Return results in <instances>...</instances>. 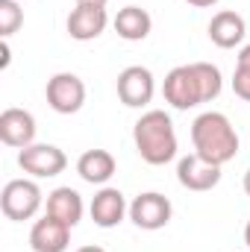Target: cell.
I'll list each match as a JSON object with an SVG mask.
<instances>
[{
	"label": "cell",
	"mask_w": 250,
	"mask_h": 252,
	"mask_svg": "<svg viewBox=\"0 0 250 252\" xmlns=\"http://www.w3.org/2000/svg\"><path fill=\"white\" fill-rule=\"evenodd\" d=\"M191 144L194 153L212 164H227L239 153V132L221 112H203L191 124Z\"/></svg>",
	"instance_id": "1"
},
{
	"label": "cell",
	"mask_w": 250,
	"mask_h": 252,
	"mask_svg": "<svg viewBox=\"0 0 250 252\" xmlns=\"http://www.w3.org/2000/svg\"><path fill=\"white\" fill-rule=\"evenodd\" d=\"M132 144H135L138 156L153 167L174 161L177 158V132H174L171 115L162 109L144 112L132 126Z\"/></svg>",
	"instance_id": "2"
},
{
	"label": "cell",
	"mask_w": 250,
	"mask_h": 252,
	"mask_svg": "<svg viewBox=\"0 0 250 252\" xmlns=\"http://www.w3.org/2000/svg\"><path fill=\"white\" fill-rule=\"evenodd\" d=\"M42 202H44V193L33 179H12L3 185V193H0V211L6 214V220H15V223L33 220Z\"/></svg>",
	"instance_id": "3"
},
{
	"label": "cell",
	"mask_w": 250,
	"mask_h": 252,
	"mask_svg": "<svg viewBox=\"0 0 250 252\" xmlns=\"http://www.w3.org/2000/svg\"><path fill=\"white\" fill-rule=\"evenodd\" d=\"M162 94H165V103H171L177 112H188V109L206 103L200 79H197V70H194V62L177 64L174 70H168V76L162 82Z\"/></svg>",
	"instance_id": "4"
},
{
	"label": "cell",
	"mask_w": 250,
	"mask_h": 252,
	"mask_svg": "<svg viewBox=\"0 0 250 252\" xmlns=\"http://www.w3.org/2000/svg\"><path fill=\"white\" fill-rule=\"evenodd\" d=\"M44 97H47V106L56 112V115H77L85 103V82L77 76V73H53L44 85Z\"/></svg>",
	"instance_id": "5"
},
{
	"label": "cell",
	"mask_w": 250,
	"mask_h": 252,
	"mask_svg": "<svg viewBox=\"0 0 250 252\" xmlns=\"http://www.w3.org/2000/svg\"><path fill=\"white\" fill-rule=\"evenodd\" d=\"M171 214H174V205L165 193L159 190H144L138 193L132 202H129V220L144 229V232H159L171 223Z\"/></svg>",
	"instance_id": "6"
},
{
	"label": "cell",
	"mask_w": 250,
	"mask_h": 252,
	"mask_svg": "<svg viewBox=\"0 0 250 252\" xmlns=\"http://www.w3.org/2000/svg\"><path fill=\"white\" fill-rule=\"evenodd\" d=\"M18 164L24 173L36 176V179H53L68 167V156L56 144H30V147L18 150Z\"/></svg>",
	"instance_id": "7"
},
{
	"label": "cell",
	"mask_w": 250,
	"mask_h": 252,
	"mask_svg": "<svg viewBox=\"0 0 250 252\" xmlns=\"http://www.w3.org/2000/svg\"><path fill=\"white\" fill-rule=\"evenodd\" d=\"M118 100L129 109H144L156 94V79L144 64H129L118 73Z\"/></svg>",
	"instance_id": "8"
},
{
	"label": "cell",
	"mask_w": 250,
	"mask_h": 252,
	"mask_svg": "<svg viewBox=\"0 0 250 252\" xmlns=\"http://www.w3.org/2000/svg\"><path fill=\"white\" fill-rule=\"evenodd\" d=\"M109 24L106 6H88V3H77L65 21V30L74 41H94L97 35H103Z\"/></svg>",
	"instance_id": "9"
},
{
	"label": "cell",
	"mask_w": 250,
	"mask_h": 252,
	"mask_svg": "<svg viewBox=\"0 0 250 252\" xmlns=\"http://www.w3.org/2000/svg\"><path fill=\"white\" fill-rule=\"evenodd\" d=\"M177 179L183 188L197 190V193L212 190L221 182V164H212V161L200 158L197 153H191V156H183L177 161Z\"/></svg>",
	"instance_id": "10"
},
{
	"label": "cell",
	"mask_w": 250,
	"mask_h": 252,
	"mask_svg": "<svg viewBox=\"0 0 250 252\" xmlns=\"http://www.w3.org/2000/svg\"><path fill=\"white\" fill-rule=\"evenodd\" d=\"M88 214H91L94 226H100V229H115V226L124 220L126 214H129V205H126L124 193H121L118 188L103 185V188L91 196Z\"/></svg>",
	"instance_id": "11"
},
{
	"label": "cell",
	"mask_w": 250,
	"mask_h": 252,
	"mask_svg": "<svg viewBox=\"0 0 250 252\" xmlns=\"http://www.w3.org/2000/svg\"><path fill=\"white\" fill-rule=\"evenodd\" d=\"M36 118L27 109H6L0 115V141L6 147L24 150L30 144H36Z\"/></svg>",
	"instance_id": "12"
},
{
	"label": "cell",
	"mask_w": 250,
	"mask_h": 252,
	"mask_svg": "<svg viewBox=\"0 0 250 252\" xmlns=\"http://www.w3.org/2000/svg\"><path fill=\"white\" fill-rule=\"evenodd\" d=\"M71 244V226H65L62 220L44 214L42 220L33 223L30 229V247L33 252H65Z\"/></svg>",
	"instance_id": "13"
},
{
	"label": "cell",
	"mask_w": 250,
	"mask_h": 252,
	"mask_svg": "<svg viewBox=\"0 0 250 252\" xmlns=\"http://www.w3.org/2000/svg\"><path fill=\"white\" fill-rule=\"evenodd\" d=\"M245 35H248V24H245V18L239 12L221 9L218 15H212V21H209V38H212L215 47L233 50V47H239L245 41Z\"/></svg>",
	"instance_id": "14"
},
{
	"label": "cell",
	"mask_w": 250,
	"mask_h": 252,
	"mask_svg": "<svg viewBox=\"0 0 250 252\" xmlns=\"http://www.w3.org/2000/svg\"><path fill=\"white\" fill-rule=\"evenodd\" d=\"M115 170H118V164L109 150H85L77 158V173L88 185H106L115 176Z\"/></svg>",
	"instance_id": "15"
},
{
	"label": "cell",
	"mask_w": 250,
	"mask_h": 252,
	"mask_svg": "<svg viewBox=\"0 0 250 252\" xmlns=\"http://www.w3.org/2000/svg\"><path fill=\"white\" fill-rule=\"evenodd\" d=\"M44 205H47V214H50V217L62 220L65 226H71V229L83 220V211H85L83 196H80L74 188H56V190H50Z\"/></svg>",
	"instance_id": "16"
},
{
	"label": "cell",
	"mask_w": 250,
	"mask_h": 252,
	"mask_svg": "<svg viewBox=\"0 0 250 252\" xmlns=\"http://www.w3.org/2000/svg\"><path fill=\"white\" fill-rule=\"evenodd\" d=\"M115 32L124 38V41H144L153 30V18L147 9L141 6H124L118 15H115Z\"/></svg>",
	"instance_id": "17"
},
{
	"label": "cell",
	"mask_w": 250,
	"mask_h": 252,
	"mask_svg": "<svg viewBox=\"0 0 250 252\" xmlns=\"http://www.w3.org/2000/svg\"><path fill=\"white\" fill-rule=\"evenodd\" d=\"M194 70H197V79H200V88H203V100H215L224 88V79H221V70L209 62H194Z\"/></svg>",
	"instance_id": "18"
},
{
	"label": "cell",
	"mask_w": 250,
	"mask_h": 252,
	"mask_svg": "<svg viewBox=\"0 0 250 252\" xmlns=\"http://www.w3.org/2000/svg\"><path fill=\"white\" fill-rule=\"evenodd\" d=\"M21 24H24V9L18 6V0H0V35L9 38L12 32H18Z\"/></svg>",
	"instance_id": "19"
},
{
	"label": "cell",
	"mask_w": 250,
	"mask_h": 252,
	"mask_svg": "<svg viewBox=\"0 0 250 252\" xmlns=\"http://www.w3.org/2000/svg\"><path fill=\"white\" fill-rule=\"evenodd\" d=\"M233 91H236V97H242L245 103H250V67L236 64V73H233Z\"/></svg>",
	"instance_id": "20"
},
{
	"label": "cell",
	"mask_w": 250,
	"mask_h": 252,
	"mask_svg": "<svg viewBox=\"0 0 250 252\" xmlns=\"http://www.w3.org/2000/svg\"><path fill=\"white\" fill-rule=\"evenodd\" d=\"M188 6H194V9H209V6H215V3H221V0H186Z\"/></svg>",
	"instance_id": "21"
},
{
	"label": "cell",
	"mask_w": 250,
	"mask_h": 252,
	"mask_svg": "<svg viewBox=\"0 0 250 252\" xmlns=\"http://www.w3.org/2000/svg\"><path fill=\"white\" fill-rule=\"evenodd\" d=\"M239 64H242V67H250V44L242 47V53H239Z\"/></svg>",
	"instance_id": "22"
},
{
	"label": "cell",
	"mask_w": 250,
	"mask_h": 252,
	"mask_svg": "<svg viewBox=\"0 0 250 252\" xmlns=\"http://www.w3.org/2000/svg\"><path fill=\"white\" fill-rule=\"evenodd\" d=\"M77 252H106V250H103V247H91V244H88V247H80Z\"/></svg>",
	"instance_id": "23"
},
{
	"label": "cell",
	"mask_w": 250,
	"mask_h": 252,
	"mask_svg": "<svg viewBox=\"0 0 250 252\" xmlns=\"http://www.w3.org/2000/svg\"><path fill=\"white\" fill-rule=\"evenodd\" d=\"M77 3H88V6H106V0H77Z\"/></svg>",
	"instance_id": "24"
},
{
	"label": "cell",
	"mask_w": 250,
	"mask_h": 252,
	"mask_svg": "<svg viewBox=\"0 0 250 252\" xmlns=\"http://www.w3.org/2000/svg\"><path fill=\"white\" fill-rule=\"evenodd\" d=\"M245 244H248V250H250V220H248V226H245Z\"/></svg>",
	"instance_id": "25"
},
{
	"label": "cell",
	"mask_w": 250,
	"mask_h": 252,
	"mask_svg": "<svg viewBox=\"0 0 250 252\" xmlns=\"http://www.w3.org/2000/svg\"><path fill=\"white\" fill-rule=\"evenodd\" d=\"M245 193H248V196H250V170H248V173H245Z\"/></svg>",
	"instance_id": "26"
}]
</instances>
